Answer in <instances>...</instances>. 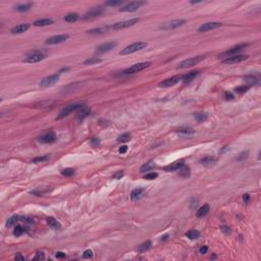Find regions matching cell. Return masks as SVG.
<instances>
[{"instance_id":"18","label":"cell","mask_w":261,"mask_h":261,"mask_svg":"<svg viewBox=\"0 0 261 261\" xmlns=\"http://www.w3.org/2000/svg\"><path fill=\"white\" fill-rule=\"evenodd\" d=\"M30 29V25L29 24H21V25H18L14 28L11 29V34H21V33H25L26 31H28Z\"/></svg>"},{"instance_id":"28","label":"cell","mask_w":261,"mask_h":261,"mask_svg":"<svg viewBox=\"0 0 261 261\" xmlns=\"http://www.w3.org/2000/svg\"><path fill=\"white\" fill-rule=\"evenodd\" d=\"M208 212H209V205L208 204H205V205H203L202 207H200V208L198 209V211L196 212V215H197V217H203V216H205Z\"/></svg>"},{"instance_id":"40","label":"cell","mask_w":261,"mask_h":261,"mask_svg":"<svg viewBox=\"0 0 261 261\" xmlns=\"http://www.w3.org/2000/svg\"><path fill=\"white\" fill-rule=\"evenodd\" d=\"M102 61V59H100V58H98V57H92V58H89V59H87V60L85 61V64H95V63H99V62H101Z\"/></svg>"},{"instance_id":"7","label":"cell","mask_w":261,"mask_h":261,"mask_svg":"<svg viewBox=\"0 0 261 261\" xmlns=\"http://www.w3.org/2000/svg\"><path fill=\"white\" fill-rule=\"evenodd\" d=\"M146 4L145 1H133L128 3L125 6H123L122 8L119 9V11L122 12H134L136 10H138L140 7L143 6V5Z\"/></svg>"},{"instance_id":"39","label":"cell","mask_w":261,"mask_h":261,"mask_svg":"<svg viewBox=\"0 0 261 261\" xmlns=\"http://www.w3.org/2000/svg\"><path fill=\"white\" fill-rule=\"evenodd\" d=\"M25 232H26L25 228H24L23 227H21V225H18V227H15L13 234H14L15 237H20L21 235H23V234L25 233Z\"/></svg>"},{"instance_id":"48","label":"cell","mask_w":261,"mask_h":261,"mask_svg":"<svg viewBox=\"0 0 261 261\" xmlns=\"http://www.w3.org/2000/svg\"><path fill=\"white\" fill-rule=\"evenodd\" d=\"M90 144L92 145L93 147H98L99 145H100V140H99L98 138H93L90 141Z\"/></svg>"},{"instance_id":"44","label":"cell","mask_w":261,"mask_h":261,"mask_svg":"<svg viewBox=\"0 0 261 261\" xmlns=\"http://www.w3.org/2000/svg\"><path fill=\"white\" fill-rule=\"evenodd\" d=\"M157 177H158V174L156 173H147L146 176H144V179L145 180H150V181H151V180H155Z\"/></svg>"},{"instance_id":"24","label":"cell","mask_w":261,"mask_h":261,"mask_svg":"<svg viewBox=\"0 0 261 261\" xmlns=\"http://www.w3.org/2000/svg\"><path fill=\"white\" fill-rule=\"evenodd\" d=\"M215 162H216V159L211 156H207V157H204L200 160V163L204 166H212Z\"/></svg>"},{"instance_id":"19","label":"cell","mask_w":261,"mask_h":261,"mask_svg":"<svg viewBox=\"0 0 261 261\" xmlns=\"http://www.w3.org/2000/svg\"><path fill=\"white\" fill-rule=\"evenodd\" d=\"M145 194V190L142 189V188H137V189L133 190V192L131 193V199L134 201L139 200V199L143 198Z\"/></svg>"},{"instance_id":"16","label":"cell","mask_w":261,"mask_h":261,"mask_svg":"<svg viewBox=\"0 0 261 261\" xmlns=\"http://www.w3.org/2000/svg\"><path fill=\"white\" fill-rule=\"evenodd\" d=\"M103 13V8L102 7H94L91 10L86 13V14L83 17V20H90V18H97L99 15H101Z\"/></svg>"},{"instance_id":"13","label":"cell","mask_w":261,"mask_h":261,"mask_svg":"<svg viewBox=\"0 0 261 261\" xmlns=\"http://www.w3.org/2000/svg\"><path fill=\"white\" fill-rule=\"evenodd\" d=\"M115 46H116V43H114V42L104 43V44H102V45H100V46H98L96 48L95 53H96V54H103V53L108 52V51L112 50Z\"/></svg>"},{"instance_id":"34","label":"cell","mask_w":261,"mask_h":261,"mask_svg":"<svg viewBox=\"0 0 261 261\" xmlns=\"http://www.w3.org/2000/svg\"><path fill=\"white\" fill-rule=\"evenodd\" d=\"M32 3H28V4H21V5H18V6L15 7V10L20 12H25V11H28V10L31 9L32 7Z\"/></svg>"},{"instance_id":"56","label":"cell","mask_w":261,"mask_h":261,"mask_svg":"<svg viewBox=\"0 0 261 261\" xmlns=\"http://www.w3.org/2000/svg\"><path fill=\"white\" fill-rule=\"evenodd\" d=\"M55 256H56V258H64L65 257V254H64L63 252H57Z\"/></svg>"},{"instance_id":"55","label":"cell","mask_w":261,"mask_h":261,"mask_svg":"<svg viewBox=\"0 0 261 261\" xmlns=\"http://www.w3.org/2000/svg\"><path fill=\"white\" fill-rule=\"evenodd\" d=\"M197 205H198V201L194 199L192 202H191V209H195V207L197 206Z\"/></svg>"},{"instance_id":"51","label":"cell","mask_w":261,"mask_h":261,"mask_svg":"<svg viewBox=\"0 0 261 261\" xmlns=\"http://www.w3.org/2000/svg\"><path fill=\"white\" fill-rule=\"evenodd\" d=\"M123 174H125V173H123V170H119V171H117L116 173H114L112 177H113V179H115V180H119V179H122V177H123Z\"/></svg>"},{"instance_id":"35","label":"cell","mask_w":261,"mask_h":261,"mask_svg":"<svg viewBox=\"0 0 261 261\" xmlns=\"http://www.w3.org/2000/svg\"><path fill=\"white\" fill-rule=\"evenodd\" d=\"M187 237L190 240H196V239H198L199 237H200V233L196 230H192L187 233Z\"/></svg>"},{"instance_id":"30","label":"cell","mask_w":261,"mask_h":261,"mask_svg":"<svg viewBox=\"0 0 261 261\" xmlns=\"http://www.w3.org/2000/svg\"><path fill=\"white\" fill-rule=\"evenodd\" d=\"M155 167V163L153 161H149L148 163H145V164L142 166L141 169H140V173H147V171L151 170L152 168Z\"/></svg>"},{"instance_id":"49","label":"cell","mask_w":261,"mask_h":261,"mask_svg":"<svg viewBox=\"0 0 261 261\" xmlns=\"http://www.w3.org/2000/svg\"><path fill=\"white\" fill-rule=\"evenodd\" d=\"M220 230H221V232L223 234H225V235H231V234H232V230H231L228 227H225V225H223V227L220 228Z\"/></svg>"},{"instance_id":"11","label":"cell","mask_w":261,"mask_h":261,"mask_svg":"<svg viewBox=\"0 0 261 261\" xmlns=\"http://www.w3.org/2000/svg\"><path fill=\"white\" fill-rule=\"evenodd\" d=\"M55 141H56V134L52 131L48 132V133L44 134V135H42L38 138V142L42 144H51L54 143Z\"/></svg>"},{"instance_id":"22","label":"cell","mask_w":261,"mask_h":261,"mask_svg":"<svg viewBox=\"0 0 261 261\" xmlns=\"http://www.w3.org/2000/svg\"><path fill=\"white\" fill-rule=\"evenodd\" d=\"M184 165V162H183V160L181 161H176V162L171 163V164H169L167 166H165L164 167V170L165 171H174V170H179L180 168L182 167V166Z\"/></svg>"},{"instance_id":"53","label":"cell","mask_w":261,"mask_h":261,"mask_svg":"<svg viewBox=\"0 0 261 261\" xmlns=\"http://www.w3.org/2000/svg\"><path fill=\"white\" fill-rule=\"evenodd\" d=\"M126 151H128V146H122L118 149V152H119L120 154H123V153H126Z\"/></svg>"},{"instance_id":"26","label":"cell","mask_w":261,"mask_h":261,"mask_svg":"<svg viewBox=\"0 0 261 261\" xmlns=\"http://www.w3.org/2000/svg\"><path fill=\"white\" fill-rule=\"evenodd\" d=\"M197 76H198V72H197V71L191 72H189V74H187V75H185V76H183V77H182V81H183L184 83H190L191 81H193Z\"/></svg>"},{"instance_id":"14","label":"cell","mask_w":261,"mask_h":261,"mask_svg":"<svg viewBox=\"0 0 261 261\" xmlns=\"http://www.w3.org/2000/svg\"><path fill=\"white\" fill-rule=\"evenodd\" d=\"M68 35H57V36H53L50 37L46 40V44L49 45H55V44H60V43H63L64 41L68 39Z\"/></svg>"},{"instance_id":"54","label":"cell","mask_w":261,"mask_h":261,"mask_svg":"<svg viewBox=\"0 0 261 261\" xmlns=\"http://www.w3.org/2000/svg\"><path fill=\"white\" fill-rule=\"evenodd\" d=\"M207 251H208V247H207V246H203V247H201V248H200V253H201V254H206Z\"/></svg>"},{"instance_id":"21","label":"cell","mask_w":261,"mask_h":261,"mask_svg":"<svg viewBox=\"0 0 261 261\" xmlns=\"http://www.w3.org/2000/svg\"><path fill=\"white\" fill-rule=\"evenodd\" d=\"M245 81H246L248 84H259L260 82V75L259 74H253L249 75V76L245 77Z\"/></svg>"},{"instance_id":"58","label":"cell","mask_w":261,"mask_h":261,"mask_svg":"<svg viewBox=\"0 0 261 261\" xmlns=\"http://www.w3.org/2000/svg\"><path fill=\"white\" fill-rule=\"evenodd\" d=\"M15 260H17V261H18V260H21V261H23V260H25V257L21 256V254H18V255H17V256H15Z\"/></svg>"},{"instance_id":"29","label":"cell","mask_w":261,"mask_h":261,"mask_svg":"<svg viewBox=\"0 0 261 261\" xmlns=\"http://www.w3.org/2000/svg\"><path fill=\"white\" fill-rule=\"evenodd\" d=\"M80 18V15L78 14V13H68V14H66L65 17H64V21H68V23H75V21H77Z\"/></svg>"},{"instance_id":"6","label":"cell","mask_w":261,"mask_h":261,"mask_svg":"<svg viewBox=\"0 0 261 261\" xmlns=\"http://www.w3.org/2000/svg\"><path fill=\"white\" fill-rule=\"evenodd\" d=\"M139 18H131V20L125 21H120V23H116L114 25L111 26V30H115V31H118V30H123L126 28H130V27L136 25L137 23H139Z\"/></svg>"},{"instance_id":"2","label":"cell","mask_w":261,"mask_h":261,"mask_svg":"<svg viewBox=\"0 0 261 261\" xmlns=\"http://www.w3.org/2000/svg\"><path fill=\"white\" fill-rule=\"evenodd\" d=\"M46 58H47L46 53H43L42 51H35V52L28 55L25 59H24V62L36 63V62H40V61L44 60V59H46Z\"/></svg>"},{"instance_id":"9","label":"cell","mask_w":261,"mask_h":261,"mask_svg":"<svg viewBox=\"0 0 261 261\" xmlns=\"http://www.w3.org/2000/svg\"><path fill=\"white\" fill-rule=\"evenodd\" d=\"M185 23H186L185 20H174V21H168V23L164 24L163 26H161L160 29L164 30V31H170V30H174V29H177V28H180V27H182Z\"/></svg>"},{"instance_id":"1","label":"cell","mask_w":261,"mask_h":261,"mask_svg":"<svg viewBox=\"0 0 261 261\" xmlns=\"http://www.w3.org/2000/svg\"><path fill=\"white\" fill-rule=\"evenodd\" d=\"M147 45L148 44L146 42H141V41L133 43V44H131V45H129V46H126V48H123V49L119 52V54L120 55L132 54V53H135V52H137V51L144 49L145 47H147Z\"/></svg>"},{"instance_id":"8","label":"cell","mask_w":261,"mask_h":261,"mask_svg":"<svg viewBox=\"0 0 261 261\" xmlns=\"http://www.w3.org/2000/svg\"><path fill=\"white\" fill-rule=\"evenodd\" d=\"M60 78V74H55V75H52V76H49V77H46L45 79H43L41 82H40L39 86L41 88H48V87H51L54 84H56V82L59 80Z\"/></svg>"},{"instance_id":"42","label":"cell","mask_w":261,"mask_h":261,"mask_svg":"<svg viewBox=\"0 0 261 261\" xmlns=\"http://www.w3.org/2000/svg\"><path fill=\"white\" fill-rule=\"evenodd\" d=\"M61 173H62V176L64 177H72V174L75 173V170L72 168H65L61 171Z\"/></svg>"},{"instance_id":"52","label":"cell","mask_w":261,"mask_h":261,"mask_svg":"<svg viewBox=\"0 0 261 261\" xmlns=\"http://www.w3.org/2000/svg\"><path fill=\"white\" fill-rule=\"evenodd\" d=\"M224 99H225V100H233L234 95L231 92H225L224 93Z\"/></svg>"},{"instance_id":"3","label":"cell","mask_w":261,"mask_h":261,"mask_svg":"<svg viewBox=\"0 0 261 261\" xmlns=\"http://www.w3.org/2000/svg\"><path fill=\"white\" fill-rule=\"evenodd\" d=\"M204 59V56H196V57H191L189 59H186V60L182 61L181 63L177 65V69L180 68H192V66L196 65L199 62H201Z\"/></svg>"},{"instance_id":"25","label":"cell","mask_w":261,"mask_h":261,"mask_svg":"<svg viewBox=\"0 0 261 261\" xmlns=\"http://www.w3.org/2000/svg\"><path fill=\"white\" fill-rule=\"evenodd\" d=\"M53 24V21L50 18H42V20H38L34 23V26L36 27H47Z\"/></svg>"},{"instance_id":"15","label":"cell","mask_w":261,"mask_h":261,"mask_svg":"<svg viewBox=\"0 0 261 261\" xmlns=\"http://www.w3.org/2000/svg\"><path fill=\"white\" fill-rule=\"evenodd\" d=\"M247 46H248V44H241V45H238V46H235L233 48H231V49H228V51H225V52L222 53V56H224L225 58L227 57H230V56H233V55H237L238 54L240 51H242L244 49V48H246Z\"/></svg>"},{"instance_id":"27","label":"cell","mask_w":261,"mask_h":261,"mask_svg":"<svg viewBox=\"0 0 261 261\" xmlns=\"http://www.w3.org/2000/svg\"><path fill=\"white\" fill-rule=\"evenodd\" d=\"M47 223L49 224V227L53 228V230H60L61 228V224L55 218H53V217H48Z\"/></svg>"},{"instance_id":"20","label":"cell","mask_w":261,"mask_h":261,"mask_svg":"<svg viewBox=\"0 0 261 261\" xmlns=\"http://www.w3.org/2000/svg\"><path fill=\"white\" fill-rule=\"evenodd\" d=\"M110 29H111V26H103V27H99V28L89 30V31H87V33L88 34H104V33H106V32H108Z\"/></svg>"},{"instance_id":"23","label":"cell","mask_w":261,"mask_h":261,"mask_svg":"<svg viewBox=\"0 0 261 261\" xmlns=\"http://www.w3.org/2000/svg\"><path fill=\"white\" fill-rule=\"evenodd\" d=\"M90 113H91V109L90 108H88V107H82L80 111L78 112L77 118H78V119H80V120H83V119H85L87 116H89V114H90Z\"/></svg>"},{"instance_id":"38","label":"cell","mask_w":261,"mask_h":261,"mask_svg":"<svg viewBox=\"0 0 261 261\" xmlns=\"http://www.w3.org/2000/svg\"><path fill=\"white\" fill-rule=\"evenodd\" d=\"M131 140V135L130 134H123V135L119 136L117 138L118 142H122V143H126V142H129Z\"/></svg>"},{"instance_id":"50","label":"cell","mask_w":261,"mask_h":261,"mask_svg":"<svg viewBox=\"0 0 261 261\" xmlns=\"http://www.w3.org/2000/svg\"><path fill=\"white\" fill-rule=\"evenodd\" d=\"M45 259V255L43 252H38L36 253V256L34 257V260H43Z\"/></svg>"},{"instance_id":"45","label":"cell","mask_w":261,"mask_h":261,"mask_svg":"<svg viewBox=\"0 0 261 261\" xmlns=\"http://www.w3.org/2000/svg\"><path fill=\"white\" fill-rule=\"evenodd\" d=\"M248 88H249V87H247V86H240V87H237V88L235 89V91H236L237 93L242 94V93L246 92V91L248 90Z\"/></svg>"},{"instance_id":"5","label":"cell","mask_w":261,"mask_h":261,"mask_svg":"<svg viewBox=\"0 0 261 261\" xmlns=\"http://www.w3.org/2000/svg\"><path fill=\"white\" fill-rule=\"evenodd\" d=\"M83 107V104L81 103H74V104H69V105L65 106L64 108L61 110L60 113H59V115L57 117H56V119H61V118L68 116V115L71 113V112L75 111V110H78V109H81Z\"/></svg>"},{"instance_id":"43","label":"cell","mask_w":261,"mask_h":261,"mask_svg":"<svg viewBox=\"0 0 261 261\" xmlns=\"http://www.w3.org/2000/svg\"><path fill=\"white\" fill-rule=\"evenodd\" d=\"M49 159V156H42V157H37L35 158V159L32 160V162L33 163H38V162H42V161H46Z\"/></svg>"},{"instance_id":"37","label":"cell","mask_w":261,"mask_h":261,"mask_svg":"<svg viewBox=\"0 0 261 261\" xmlns=\"http://www.w3.org/2000/svg\"><path fill=\"white\" fill-rule=\"evenodd\" d=\"M177 132L179 134H183V135H192V134H194V130L191 128H181Z\"/></svg>"},{"instance_id":"47","label":"cell","mask_w":261,"mask_h":261,"mask_svg":"<svg viewBox=\"0 0 261 261\" xmlns=\"http://www.w3.org/2000/svg\"><path fill=\"white\" fill-rule=\"evenodd\" d=\"M248 154H249V152H248V151L240 153V154H239V156H238V157H237V160H239V161H242V160L246 159V158L248 157Z\"/></svg>"},{"instance_id":"4","label":"cell","mask_w":261,"mask_h":261,"mask_svg":"<svg viewBox=\"0 0 261 261\" xmlns=\"http://www.w3.org/2000/svg\"><path fill=\"white\" fill-rule=\"evenodd\" d=\"M151 65V62H141V63H137V64H134V65H132L131 68H126L125 72H123V74L125 75H132V74H137V72H142L144 71V69L148 68L149 66Z\"/></svg>"},{"instance_id":"57","label":"cell","mask_w":261,"mask_h":261,"mask_svg":"<svg viewBox=\"0 0 261 261\" xmlns=\"http://www.w3.org/2000/svg\"><path fill=\"white\" fill-rule=\"evenodd\" d=\"M243 200L245 201V203H248L249 200H250V196L248 195V194H245V195L243 196Z\"/></svg>"},{"instance_id":"10","label":"cell","mask_w":261,"mask_h":261,"mask_svg":"<svg viewBox=\"0 0 261 261\" xmlns=\"http://www.w3.org/2000/svg\"><path fill=\"white\" fill-rule=\"evenodd\" d=\"M248 55H243V54H237V55H233L230 56V57H227L225 59L221 60L222 63L224 64H235L238 62H241V61H244L248 58Z\"/></svg>"},{"instance_id":"17","label":"cell","mask_w":261,"mask_h":261,"mask_svg":"<svg viewBox=\"0 0 261 261\" xmlns=\"http://www.w3.org/2000/svg\"><path fill=\"white\" fill-rule=\"evenodd\" d=\"M221 27V24L220 23H217V21H211V23H206V24H203L202 26L199 28V32L201 33H205V32H208V31H211V30H214V29H217Z\"/></svg>"},{"instance_id":"36","label":"cell","mask_w":261,"mask_h":261,"mask_svg":"<svg viewBox=\"0 0 261 261\" xmlns=\"http://www.w3.org/2000/svg\"><path fill=\"white\" fill-rule=\"evenodd\" d=\"M195 118L198 123H203V122H205V120H207L208 115H207L206 113H204V112H200V113L195 114Z\"/></svg>"},{"instance_id":"12","label":"cell","mask_w":261,"mask_h":261,"mask_svg":"<svg viewBox=\"0 0 261 261\" xmlns=\"http://www.w3.org/2000/svg\"><path fill=\"white\" fill-rule=\"evenodd\" d=\"M182 81V77L181 76H176V77H171V78H168L159 84V87L161 88H168V87H173V86L177 85V83Z\"/></svg>"},{"instance_id":"33","label":"cell","mask_w":261,"mask_h":261,"mask_svg":"<svg viewBox=\"0 0 261 261\" xmlns=\"http://www.w3.org/2000/svg\"><path fill=\"white\" fill-rule=\"evenodd\" d=\"M18 219H20V217H18V215H13V216H11V217H10V218L7 219V221H6V227H7V228H11V227H13V225H14L15 223H17V222L18 221Z\"/></svg>"},{"instance_id":"31","label":"cell","mask_w":261,"mask_h":261,"mask_svg":"<svg viewBox=\"0 0 261 261\" xmlns=\"http://www.w3.org/2000/svg\"><path fill=\"white\" fill-rule=\"evenodd\" d=\"M151 241H147V242H144L143 244H141L140 246L138 247V251L139 252H145L147 251V250H149L150 248H151Z\"/></svg>"},{"instance_id":"41","label":"cell","mask_w":261,"mask_h":261,"mask_svg":"<svg viewBox=\"0 0 261 261\" xmlns=\"http://www.w3.org/2000/svg\"><path fill=\"white\" fill-rule=\"evenodd\" d=\"M125 4V1L120 0V1H108L106 2V5L108 6H120V5H123Z\"/></svg>"},{"instance_id":"46","label":"cell","mask_w":261,"mask_h":261,"mask_svg":"<svg viewBox=\"0 0 261 261\" xmlns=\"http://www.w3.org/2000/svg\"><path fill=\"white\" fill-rule=\"evenodd\" d=\"M92 257H93L92 250H86L84 252V254H83V258H85V259H90V258H92Z\"/></svg>"},{"instance_id":"32","label":"cell","mask_w":261,"mask_h":261,"mask_svg":"<svg viewBox=\"0 0 261 261\" xmlns=\"http://www.w3.org/2000/svg\"><path fill=\"white\" fill-rule=\"evenodd\" d=\"M179 170H180V176H182L184 177H190V167H189V166H186L184 164L181 168L179 169Z\"/></svg>"}]
</instances>
